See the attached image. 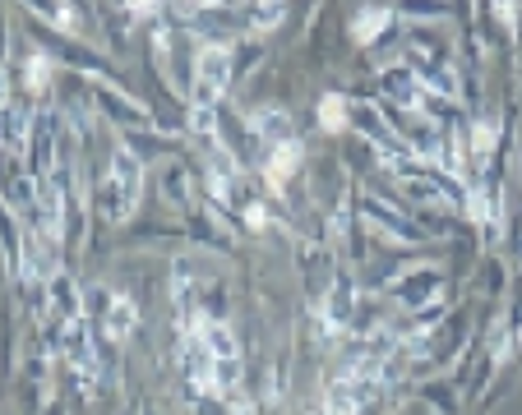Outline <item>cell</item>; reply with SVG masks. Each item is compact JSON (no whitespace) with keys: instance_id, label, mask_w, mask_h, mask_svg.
<instances>
[{"instance_id":"6da1fadb","label":"cell","mask_w":522,"mask_h":415,"mask_svg":"<svg viewBox=\"0 0 522 415\" xmlns=\"http://www.w3.org/2000/svg\"><path fill=\"white\" fill-rule=\"evenodd\" d=\"M139 194H144V166L130 148H116L111 153V217H130L139 208Z\"/></svg>"},{"instance_id":"7a4b0ae2","label":"cell","mask_w":522,"mask_h":415,"mask_svg":"<svg viewBox=\"0 0 522 415\" xmlns=\"http://www.w3.org/2000/svg\"><path fill=\"white\" fill-rule=\"evenodd\" d=\"M227 74H231L227 47L199 51V60H195V111H213V102L227 93Z\"/></svg>"},{"instance_id":"3957f363","label":"cell","mask_w":522,"mask_h":415,"mask_svg":"<svg viewBox=\"0 0 522 415\" xmlns=\"http://www.w3.org/2000/svg\"><path fill=\"white\" fill-rule=\"evenodd\" d=\"M296 166H301V148H296V139L292 143H278V148H273V157H268V166H264L268 190H282Z\"/></svg>"},{"instance_id":"277c9868","label":"cell","mask_w":522,"mask_h":415,"mask_svg":"<svg viewBox=\"0 0 522 415\" xmlns=\"http://www.w3.org/2000/svg\"><path fill=\"white\" fill-rule=\"evenodd\" d=\"M107 305H111V309H107V332L116 337V342H125V337L134 332V305H130L125 296H111Z\"/></svg>"},{"instance_id":"5b68a950","label":"cell","mask_w":522,"mask_h":415,"mask_svg":"<svg viewBox=\"0 0 522 415\" xmlns=\"http://www.w3.org/2000/svg\"><path fill=\"white\" fill-rule=\"evenodd\" d=\"M384 24H389V10H361V19L352 24L356 42H370L375 33H384Z\"/></svg>"},{"instance_id":"8992f818","label":"cell","mask_w":522,"mask_h":415,"mask_svg":"<svg viewBox=\"0 0 522 415\" xmlns=\"http://www.w3.org/2000/svg\"><path fill=\"white\" fill-rule=\"evenodd\" d=\"M319 116H324V130H342V125H347V107H342L338 97H324V102H319Z\"/></svg>"},{"instance_id":"52a82bcc","label":"cell","mask_w":522,"mask_h":415,"mask_svg":"<svg viewBox=\"0 0 522 415\" xmlns=\"http://www.w3.org/2000/svg\"><path fill=\"white\" fill-rule=\"evenodd\" d=\"M47 79H51V65L42 56H33V60H28V88H33V93H42V88H47Z\"/></svg>"},{"instance_id":"ba28073f","label":"cell","mask_w":522,"mask_h":415,"mask_svg":"<svg viewBox=\"0 0 522 415\" xmlns=\"http://www.w3.org/2000/svg\"><path fill=\"white\" fill-rule=\"evenodd\" d=\"M490 143H495V125H486V120H481V125H476V148L486 153Z\"/></svg>"},{"instance_id":"9c48e42d","label":"cell","mask_w":522,"mask_h":415,"mask_svg":"<svg viewBox=\"0 0 522 415\" xmlns=\"http://www.w3.org/2000/svg\"><path fill=\"white\" fill-rule=\"evenodd\" d=\"M153 5H158V0H130V10H139V14H148Z\"/></svg>"}]
</instances>
